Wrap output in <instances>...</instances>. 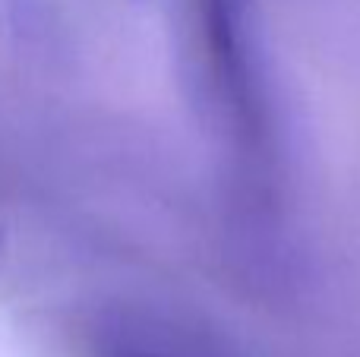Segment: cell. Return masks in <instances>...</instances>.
<instances>
[{
    "label": "cell",
    "mask_w": 360,
    "mask_h": 357,
    "mask_svg": "<svg viewBox=\"0 0 360 357\" xmlns=\"http://www.w3.org/2000/svg\"><path fill=\"white\" fill-rule=\"evenodd\" d=\"M196 19L205 73L215 98L221 101L234 143L250 162H259L266 155L269 124L256 63L250 54L243 0H196Z\"/></svg>",
    "instance_id": "obj_1"
},
{
    "label": "cell",
    "mask_w": 360,
    "mask_h": 357,
    "mask_svg": "<svg viewBox=\"0 0 360 357\" xmlns=\"http://www.w3.org/2000/svg\"><path fill=\"white\" fill-rule=\"evenodd\" d=\"M101 357H165V354H155V351H146V348H111Z\"/></svg>",
    "instance_id": "obj_2"
}]
</instances>
